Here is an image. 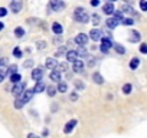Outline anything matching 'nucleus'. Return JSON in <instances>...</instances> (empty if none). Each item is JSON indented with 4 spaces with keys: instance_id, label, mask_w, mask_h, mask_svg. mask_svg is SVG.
<instances>
[{
    "instance_id": "1",
    "label": "nucleus",
    "mask_w": 147,
    "mask_h": 138,
    "mask_svg": "<svg viewBox=\"0 0 147 138\" xmlns=\"http://www.w3.org/2000/svg\"><path fill=\"white\" fill-rule=\"evenodd\" d=\"M74 19H75L77 22H80V23H88L90 16H88V13L85 12V9L77 7L75 12H74Z\"/></svg>"
},
{
    "instance_id": "18",
    "label": "nucleus",
    "mask_w": 147,
    "mask_h": 138,
    "mask_svg": "<svg viewBox=\"0 0 147 138\" xmlns=\"http://www.w3.org/2000/svg\"><path fill=\"white\" fill-rule=\"evenodd\" d=\"M42 91H45V84H43V81L36 82V85H35V88H33V92L39 94V92H42Z\"/></svg>"
},
{
    "instance_id": "33",
    "label": "nucleus",
    "mask_w": 147,
    "mask_h": 138,
    "mask_svg": "<svg viewBox=\"0 0 147 138\" xmlns=\"http://www.w3.org/2000/svg\"><path fill=\"white\" fill-rule=\"evenodd\" d=\"M77 52H78V56H87V50L84 49V46H80V49Z\"/></svg>"
},
{
    "instance_id": "46",
    "label": "nucleus",
    "mask_w": 147,
    "mask_h": 138,
    "mask_svg": "<svg viewBox=\"0 0 147 138\" xmlns=\"http://www.w3.org/2000/svg\"><path fill=\"white\" fill-rule=\"evenodd\" d=\"M91 5H92V6H98V5H100V3H98V2H97V0H94V2H92V3H91Z\"/></svg>"
},
{
    "instance_id": "28",
    "label": "nucleus",
    "mask_w": 147,
    "mask_h": 138,
    "mask_svg": "<svg viewBox=\"0 0 147 138\" xmlns=\"http://www.w3.org/2000/svg\"><path fill=\"white\" fill-rule=\"evenodd\" d=\"M123 12H125V13H134V9L130 5H124L123 6Z\"/></svg>"
},
{
    "instance_id": "6",
    "label": "nucleus",
    "mask_w": 147,
    "mask_h": 138,
    "mask_svg": "<svg viewBox=\"0 0 147 138\" xmlns=\"http://www.w3.org/2000/svg\"><path fill=\"white\" fill-rule=\"evenodd\" d=\"M22 2H20V0H15V2H12L10 3V9H12V12L13 13H19L20 10H22Z\"/></svg>"
},
{
    "instance_id": "34",
    "label": "nucleus",
    "mask_w": 147,
    "mask_h": 138,
    "mask_svg": "<svg viewBox=\"0 0 147 138\" xmlns=\"http://www.w3.org/2000/svg\"><path fill=\"white\" fill-rule=\"evenodd\" d=\"M123 92H124V94H130V92H131V85H130V84H125V85L123 86Z\"/></svg>"
},
{
    "instance_id": "29",
    "label": "nucleus",
    "mask_w": 147,
    "mask_h": 138,
    "mask_svg": "<svg viewBox=\"0 0 147 138\" xmlns=\"http://www.w3.org/2000/svg\"><path fill=\"white\" fill-rule=\"evenodd\" d=\"M15 35H16L18 38H22V36L25 35V30H23L22 27H16V29H15Z\"/></svg>"
},
{
    "instance_id": "5",
    "label": "nucleus",
    "mask_w": 147,
    "mask_h": 138,
    "mask_svg": "<svg viewBox=\"0 0 147 138\" xmlns=\"http://www.w3.org/2000/svg\"><path fill=\"white\" fill-rule=\"evenodd\" d=\"M33 94H35V92H33V89H32V91H30V89H28V91H25V92L22 94V96H20L19 99H20V101H22V104L25 105L26 102H29V101L32 99Z\"/></svg>"
},
{
    "instance_id": "14",
    "label": "nucleus",
    "mask_w": 147,
    "mask_h": 138,
    "mask_svg": "<svg viewBox=\"0 0 147 138\" xmlns=\"http://www.w3.org/2000/svg\"><path fill=\"white\" fill-rule=\"evenodd\" d=\"M105 23H107V26H108L110 29H114V27H117V26H118V23H120V20H117L115 17H108Z\"/></svg>"
},
{
    "instance_id": "45",
    "label": "nucleus",
    "mask_w": 147,
    "mask_h": 138,
    "mask_svg": "<svg viewBox=\"0 0 147 138\" xmlns=\"http://www.w3.org/2000/svg\"><path fill=\"white\" fill-rule=\"evenodd\" d=\"M28 138H39V137H38V135H35V134H29V135H28Z\"/></svg>"
},
{
    "instance_id": "17",
    "label": "nucleus",
    "mask_w": 147,
    "mask_h": 138,
    "mask_svg": "<svg viewBox=\"0 0 147 138\" xmlns=\"http://www.w3.org/2000/svg\"><path fill=\"white\" fill-rule=\"evenodd\" d=\"M130 35H131V36L128 38V40H130V42H138V40H140V38H141V36H140V33H138L137 30H133Z\"/></svg>"
},
{
    "instance_id": "16",
    "label": "nucleus",
    "mask_w": 147,
    "mask_h": 138,
    "mask_svg": "<svg viewBox=\"0 0 147 138\" xmlns=\"http://www.w3.org/2000/svg\"><path fill=\"white\" fill-rule=\"evenodd\" d=\"M52 30H53V33H55V35H58V36H59V35H61V33L63 32L62 26H61L59 23H56V22H55V23L52 25Z\"/></svg>"
},
{
    "instance_id": "27",
    "label": "nucleus",
    "mask_w": 147,
    "mask_h": 138,
    "mask_svg": "<svg viewBox=\"0 0 147 138\" xmlns=\"http://www.w3.org/2000/svg\"><path fill=\"white\" fill-rule=\"evenodd\" d=\"M6 75H7V69H0V82H3L5 81V78H6Z\"/></svg>"
},
{
    "instance_id": "47",
    "label": "nucleus",
    "mask_w": 147,
    "mask_h": 138,
    "mask_svg": "<svg viewBox=\"0 0 147 138\" xmlns=\"http://www.w3.org/2000/svg\"><path fill=\"white\" fill-rule=\"evenodd\" d=\"M30 65H32V62H30V60H28V62L25 63V66H30Z\"/></svg>"
},
{
    "instance_id": "8",
    "label": "nucleus",
    "mask_w": 147,
    "mask_h": 138,
    "mask_svg": "<svg viewBox=\"0 0 147 138\" xmlns=\"http://www.w3.org/2000/svg\"><path fill=\"white\" fill-rule=\"evenodd\" d=\"M75 42H77L80 46H84V45H87V42H88V36L84 35V33H80V35H77Z\"/></svg>"
},
{
    "instance_id": "36",
    "label": "nucleus",
    "mask_w": 147,
    "mask_h": 138,
    "mask_svg": "<svg viewBox=\"0 0 147 138\" xmlns=\"http://www.w3.org/2000/svg\"><path fill=\"white\" fill-rule=\"evenodd\" d=\"M13 55H15L16 58H22V52H20V49H19V48H15V49H13Z\"/></svg>"
},
{
    "instance_id": "30",
    "label": "nucleus",
    "mask_w": 147,
    "mask_h": 138,
    "mask_svg": "<svg viewBox=\"0 0 147 138\" xmlns=\"http://www.w3.org/2000/svg\"><path fill=\"white\" fill-rule=\"evenodd\" d=\"M16 69H18V66H16V65H12V66L7 69V74H10V75H15V74H18V72H16Z\"/></svg>"
},
{
    "instance_id": "7",
    "label": "nucleus",
    "mask_w": 147,
    "mask_h": 138,
    "mask_svg": "<svg viewBox=\"0 0 147 138\" xmlns=\"http://www.w3.org/2000/svg\"><path fill=\"white\" fill-rule=\"evenodd\" d=\"M66 60L68 62H77L78 60V52L77 50H68L66 52Z\"/></svg>"
},
{
    "instance_id": "9",
    "label": "nucleus",
    "mask_w": 147,
    "mask_h": 138,
    "mask_svg": "<svg viewBox=\"0 0 147 138\" xmlns=\"http://www.w3.org/2000/svg\"><path fill=\"white\" fill-rule=\"evenodd\" d=\"M111 46H114L113 43H111V40L107 38V39H102V43H101V52H104V53H107L108 50H110V48Z\"/></svg>"
},
{
    "instance_id": "42",
    "label": "nucleus",
    "mask_w": 147,
    "mask_h": 138,
    "mask_svg": "<svg viewBox=\"0 0 147 138\" xmlns=\"http://www.w3.org/2000/svg\"><path fill=\"white\" fill-rule=\"evenodd\" d=\"M7 63V59L6 58H0V66H3V65H6Z\"/></svg>"
},
{
    "instance_id": "38",
    "label": "nucleus",
    "mask_w": 147,
    "mask_h": 138,
    "mask_svg": "<svg viewBox=\"0 0 147 138\" xmlns=\"http://www.w3.org/2000/svg\"><path fill=\"white\" fill-rule=\"evenodd\" d=\"M65 50H66V49H65V48H63V46H61V48H59V49H58V52H56V53H55V56H56V58H58V56H59V55H62V53H63V52H65Z\"/></svg>"
},
{
    "instance_id": "12",
    "label": "nucleus",
    "mask_w": 147,
    "mask_h": 138,
    "mask_svg": "<svg viewBox=\"0 0 147 138\" xmlns=\"http://www.w3.org/2000/svg\"><path fill=\"white\" fill-rule=\"evenodd\" d=\"M84 71V62L82 60H77V62H74V72H82Z\"/></svg>"
},
{
    "instance_id": "31",
    "label": "nucleus",
    "mask_w": 147,
    "mask_h": 138,
    "mask_svg": "<svg viewBox=\"0 0 147 138\" xmlns=\"http://www.w3.org/2000/svg\"><path fill=\"white\" fill-rule=\"evenodd\" d=\"M56 94V88L55 86H48V95L49 96H53Z\"/></svg>"
},
{
    "instance_id": "43",
    "label": "nucleus",
    "mask_w": 147,
    "mask_h": 138,
    "mask_svg": "<svg viewBox=\"0 0 147 138\" xmlns=\"http://www.w3.org/2000/svg\"><path fill=\"white\" fill-rule=\"evenodd\" d=\"M61 40H62L61 36H55V38H53V42H55V43H61Z\"/></svg>"
},
{
    "instance_id": "24",
    "label": "nucleus",
    "mask_w": 147,
    "mask_h": 138,
    "mask_svg": "<svg viewBox=\"0 0 147 138\" xmlns=\"http://www.w3.org/2000/svg\"><path fill=\"white\" fill-rule=\"evenodd\" d=\"M124 26H131V25H134V20L131 19V17H124V20L121 22Z\"/></svg>"
},
{
    "instance_id": "40",
    "label": "nucleus",
    "mask_w": 147,
    "mask_h": 138,
    "mask_svg": "<svg viewBox=\"0 0 147 138\" xmlns=\"http://www.w3.org/2000/svg\"><path fill=\"white\" fill-rule=\"evenodd\" d=\"M7 15V10L5 7H0V16H6Z\"/></svg>"
},
{
    "instance_id": "48",
    "label": "nucleus",
    "mask_w": 147,
    "mask_h": 138,
    "mask_svg": "<svg viewBox=\"0 0 147 138\" xmlns=\"http://www.w3.org/2000/svg\"><path fill=\"white\" fill-rule=\"evenodd\" d=\"M3 27H5V25H3V23H2V22H0V30H2V29H3Z\"/></svg>"
},
{
    "instance_id": "35",
    "label": "nucleus",
    "mask_w": 147,
    "mask_h": 138,
    "mask_svg": "<svg viewBox=\"0 0 147 138\" xmlns=\"http://www.w3.org/2000/svg\"><path fill=\"white\" fill-rule=\"evenodd\" d=\"M59 69H58V71L61 72V71H66V68H68V63L66 62H63V63H59V66H58Z\"/></svg>"
},
{
    "instance_id": "3",
    "label": "nucleus",
    "mask_w": 147,
    "mask_h": 138,
    "mask_svg": "<svg viewBox=\"0 0 147 138\" xmlns=\"http://www.w3.org/2000/svg\"><path fill=\"white\" fill-rule=\"evenodd\" d=\"M42 76H43V68H36V69H33L32 71V78L35 79V81H38V82H40L42 81Z\"/></svg>"
},
{
    "instance_id": "25",
    "label": "nucleus",
    "mask_w": 147,
    "mask_h": 138,
    "mask_svg": "<svg viewBox=\"0 0 147 138\" xmlns=\"http://www.w3.org/2000/svg\"><path fill=\"white\" fill-rule=\"evenodd\" d=\"M114 17H115L117 20H121V22H123V20H124V19H123V10H115V12H114Z\"/></svg>"
},
{
    "instance_id": "44",
    "label": "nucleus",
    "mask_w": 147,
    "mask_h": 138,
    "mask_svg": "<svg viewBox=\"0 0 147 138\" xmlns=\"http://www.w3.org/2000/svg\"><path fill=\"white\" fill-rule=\"evenodd\" d=\"M45 46H46V43H45V42H38V48H39V49H43Z\"/></svg>"
},
{
    "instance_id": "41",
    "label": "nucleus",
    "mask_w": 147,
    "mask_h": 138,
    "mask_svg": "<svg viewBox=\"0 0 147 138\" xmlns=\"http://www.w3.org/2000/svg\"><path fill=\"white\" fill-rule=\"evenodd\" d=\"M75 86H77V89H84V84L82 82H75Z\"/></svg>"
},
{
    "instance_id": "11",
    "label": "nucleus",
    "mask_w": 147,
    "mask_h": 138,
    "mask_svg": "<svg viewBox=\"0 0 147 138\" xmlns=\"http://www.w3.org/2000/svg\"><path fill=\"white\" fill-rule=\"evenodd\" d=\"M59 66V63H58V60L55 59V58H49L48 60H46V68L48 69H56Z\"/></svg>"
},
{
    "instance_id": "2",
    "label": "nucleus",
    "mask_w": 147,
    "mask_h": 138,
    "mask_svg": "<svg viewBox=\"0 0 147 138\" xmlns=\"http://www.w3.org/2000/svg\"><path fill=\"white\" fill-rule=\"evenodd\" d=\"M25 88H26V84H25V82H19V84H16V85L13 86L12 94H13L15 96H22V94L25 92Z\"/></svg>"
},
{
    "instance_id": "20",
    "label": "nucleus",
    "mask_w": 147,
    "mask_h": 138,
    "mask_svg": "<svg viewBox=\"0 0 147 138\" xmlns=\"http://www.w3.org/2000/svg\"><path fill=\"white\" fill-rule=\"evenodd\" d=\"M92 79H94V82L95 84H98V85H101L102 82H104V79H102V76L98 74V72H95L94 75H92Z\"/></svg>"
},
{
    "instance_id": "21",
    "label": "nucleus",
    "mask_w": 147,
    "mask_h": 138,
    "mask_svg": "<svg viewBox=\"0 0 147 138\" xmlns=\"http://www.w3.org/2000/svg\"><path fill=\"white\" fill-rule=\"evenodd\" d=\"M138 65H140L138 58H133V59H131V62H130V68H131V69H137V68H138Z\"/></svg>"
},
{
    "instance_id": "37",
    "label": "nucleus",
    "mask_w": 147,
    "mask_h": 138,
    "mask_svg": "<svg viewBox=\"0 0 147 138\" xmlns=\"http://www.w3.org/2000/svg\"><path fill=\"white\" fill-rule=\"evenodd\" d=\"M140 9L143 12H147V2H144V0H143V2H140Z\"/></svg>"
},
{
    "instance_id": "4",
    "label": "nucleus",
    "mask_w": 147,
    "mask_h": 138,
    "mask_svg": "<svg viewBox=\"0 0 147 138\" xmlns=\"http://www.w3.org/2000/svg\"><path fill=\"white\" fill-rule=\"evenodd\" d=\"M49 6H51V9L53 12H59V10H62L65 7V3L63 2H59V0H52Z\"/></svg>"
},
{
    "instance_id": "26",
    "label": "nucleus",
    "mask_w": 147,
    "mask_h": 138,
    "mask_svg": "<svg viewBox=\"0 0 147 138\" xmlns=\"http://www.w3.org/2000/svg\"><path fill=\"white\" fill-rule=\"evenodd\" d=\"M66 89H68L66 84H63V82H59V84H58V91H59V92H66Z\"/></svg>"
},
{
    "instance_id": "13",
    "label": "nucleus",
    "mask_w": 147,
    "mask_h": 138,
    "mask_svg": "<svg viewBox=\"0 0 147 138\" xmlns=\"http://www.w3.org/2000/svg\"><path fill=\"white\" fill-rule=\"evenodd\" d=\"M77 125V119H71L66 125H65V128H63V131H65V134H69L72 129H74V127Z\"/></svg>"
},
{
    "instance_id": "10",
    "label": "nucleus",
    "mask_w": 147,
    "mask_h": 138,
    "mask_svg": "<svg viewBox=\"0 0 147 138\" xmlns=\"http://www.w3.org/2000/svg\"><path fill=\"white\" fill-rule=\"evenodd\" d=\"M102 12H104L105 15H113V13L115 12V10H114V5H113V3H110V2H108V3H105V5L102 6Z\"/></svg>"
},
{
    "instance_id": "15",
    "label": "nucleus",
    "mask_w": 147,
    "mask_h": 138,
    "mask_svg": "<svg viewBox=\"0 0 147 138\" xmlns=\"http://www.w3.org/2000/svg\"><path fill=\"white\" fill-rule=\"evenodd\" d=\"M91 39L92 40H100L101 39V35H102V32L101 30H98V29H94V30H91Z\"/></svg>"
},
{
    "instance_id": "39",
    "label": "nucleus",
    "mask_w": 147,
    "mask_h": 138,
    "mask_svg": "<svg viewBox=\"0 0 147 138\" xmlns=\"http://www.w3.org/2000/svg\"><path fill=\"white\" fill-rule=\"evenodd\" d=\"M140 52H141V53H147V43H143V45L140 46Z\"/></svg>"
},
{
    "instance_id": "32",
    "label": "nucleus",
    "mask_w": 147,
    "mask_h": 138,
    "mask_svg": "<svg viewBox=\"0 0 147 138\" xmlns=\"http://www.w3.org/2000/svg\"><path fill=\"white\" fill-rule=\"evenodd\" d=\"M91 20H92L94 25H100V16L98 15H92L91 16Z\"/></svg>"
},
{
    "instance_id": "19",
    "label": "nucleus",
    "mask_w": 147,
    "mask_h": 138,
    "mask_svg": "<svg viewBox=\"0 0 147 138\" xmlns=\"http://www.w3.org/2000/svg\"><path fill=\"white\" fill-rule=\"evenodd\" d=\"M51 79L52 81H56V82L61 81V72L59 71H52L51 72Z\"/></svg>"
},
{
    "instance_id": "23",
    "label": "nucleus",
    "mask_w": 147,
    "mask_h": 138,
    "mask_svg": "<svg viewBox=\"0 0 147 138\" xmlns=\"http://www.w3.org/2000/svg\"><path fill=\"white\" fill-rule=\"evenodd\" d=\"M20 79H22V76H20L19 74H15V75H12V76H10V81H12L15 85H16V84H19V82H20Z\"/></svg>"
},
{
    "instance_id": "22",
    "label": "nucleus",
    "mask_w": 147,
    "mask_h": 138,
    "mask_svg": "<svg viewBox=\"0 0 147 138\" xmlns=\"http://www.w3.org/2000/svg\"><path fill=\"white\" fill-rule=\"evenodd\" d=\"M114 49L120 53V55H123V53H125V48H123L120 43H114Z\"/></svg>"
}]
</instances>
